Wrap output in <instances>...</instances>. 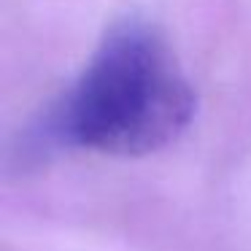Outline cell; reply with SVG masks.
Listing matches in <instances>:
<instances>
[{"mask_svg": "<svg viewBox=\"0 0 251 251\" xmlns=\"http://www.w3.org/2000/svg\"><path fill=\"white\" fill-rule=\"evenodd\" d=\"M195 116V89L154 27L114 25L84 71L35 119L25 154L95 151L146 157L170 146Z\"/></svg>", "mask_w": 251, "mask_h": 251, "instance_id": "obj_1", "label": "cell"}]
</instances>
